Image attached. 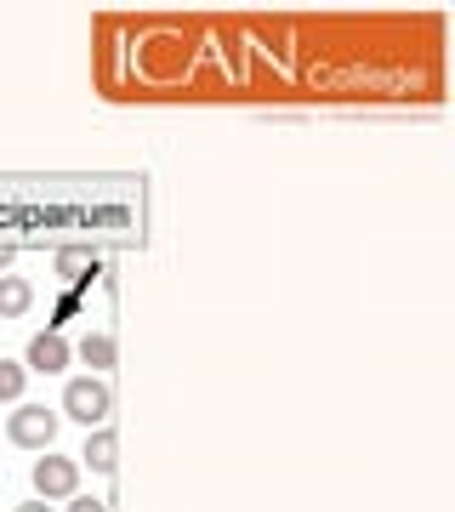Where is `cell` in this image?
<instances>
[{
	"mask_svg": "<svg viewBox=\"0 0 455 512\" xmlns=\"http://www.w3.org/2000/svg\"><path fill=\"white\" fill-rule=\"evenodd\" d=\"M23 387H29V370H23L18 359H0V404L23 399Z\"/></svg>",
	"mask_w": 455,
	"mask_h": 512,
	"instance_id": "9",
	"label": "cell"
},
{
	"mask_svg": "<svg viewBox=\"0 0 455 512\" xmlns=\"http://www.w3.org/2000/svg\"><path fill=\"white\" fill-rule=\"evenodd\" d=\"M18 512H52V507H46V501H23Z\"/></svg>",
	"mask_w": 455,
	"mask_h": 512,
	"instance_id": "11",
	"label": "cell"
},
{
	"mask_svg": "<svg viewBox=\"0 0 455 512\" xmlns=\"http://www.w3.org/2000/svg\"><path fill=\"white\" fill-rule=\"evenodd\" d=\"M114 336L109 330H86V336H80V359H86V370L91 376H103V370H114Z\"/></svg>",
	"mask_w": 455,
	"mask_h": 512,
	"instance_id": "6",
	"label": "cell"
},
{
	"mask_svg": "<svg viewBox=\"0 0 455 512\" xmlns=\"http://www.w3.org/2000/svg\"><path fill=\"white\" fill-rule=\"evenodd\" d=\"M69 512H109L103 501H91V495H69Z\"/></svg>",
	"mask_w": 455,
	"mask_h": 512,
	"instance_id": "10",
	"label": "cell"
},
{
	"mask_svg": "<svg viewBox=\"0 0 455 512\" xmlns=\"http://www.w3.org/2000/svg\"><path fill=\"white\" fill-rule=\"evenodd\" d=\"M6 262H12V245H0V268H6Z\"/></svg>",
	"mask_w": 455,
	"mask_h": 512,
	"instance_id": "12",
	"label": "cell"
},
{
	"mask_svg": "<svg viewBox=\"0 0 455 512\" xmlns=\"http://www.w3.org/2000/svg\"><path fill=\"white\" fill-rule=\"evenodd\" d=\"M69 342L57 336V330H35V342H29V359H23V370H40V376H63L69 370Z\"/></svg>",
	"mask_w": 455,
	"mask_h": 512,
	"instance_id": "4",
	"label": "cell"
},
{
	"mask_svg": "<svg viewBox=\"0 0 455 512\" xmlns=\"http://www.w3.org/2000/svg\"><path fill=\"white\" fill-rule=\"evenodd\" d=\"M57 427L63 421L46 410V404H18V416L6 421V433H12V444H23V450H52Z\"/></svg>",
	"mask_w": 455,
	"mask_h": 512,
	"instance_id": "2",
	"label": "cell"
},
{
	"mask_svg": "<svg viewBox=\"0 0 455 512\" xmlns=\"http://www.w3.org/2000/svg\"><path fill=\"white\" fill-rule=\"evenodd\" d=\"M114 461H120V439H114V427H91V433H86V467H91V473H114Z\"/></svg>",
	"mask_w": 455,
	"mask_h": 512,
	"instance_id": "5",
	"label": "cell"
},
{
	"mask_svg": "<svg viewBox=\"0 0 455 512\" xmlns=\"http://www.w3.org/2000/svg\"><path fill=\"white\" fill-rule=\"evenodd\" d=\"M63 416L80 421V427H103L109 421V382L103 376H69V387H63Z\"/></svg>",
	"mask_w": 455,
	"mask_h": 512,
	"instance_id": "1",
	"label": "cell"
},
{
	"mask_svg": "<svg viewBox=\"0 0 455 512\" xmlns=\"http://www.w3.org/2000/svg\"><path fill=\"white\" fill-rule=\"evenodd\" d=\"M91 268H97V256H91L86 245H63V251H57V274L63 279H86Z\"/></svg>",
	"mask_w": 455,
	"mask_h": 512,
	"instance_id": "8",
	"label": "cell"
},
{
	"mask_svg": "<svg viewBox=\"0 0 455 512\" xmlns=\"http://www.w3.org/2000/svg\"><path fill=\"white\" fill-rule=\"evenodd\" d=\"M29 308H35V285L18 274H6L0 279V319H23Z\"/></svg>",
	"mask_w": 455,
	"mask_h": 512,
	"instance_id": "7",
	"label": "cell"
},
{
	"mask_svg": "<svg viewBox=\"0 0 455 512\" xmlns=\"http://www.w3.org/2000/svg\"><path fill=\"white\" fill-rule=\"evenodd\" d=\"M35 490H40V501H69V495H80V461L46 450L35 467Z\"/></svg>",
	"mask_w": 455,
	"mask_h": 512,
	"instance_id": "3",
	"label": "cell"
}]
</instances>
